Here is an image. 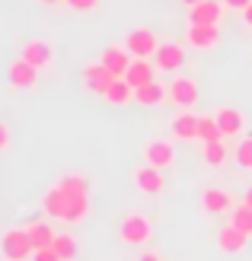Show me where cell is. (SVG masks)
<instances>
[{
  "mask_svg": "<svg viewBox=\"0 0 252 261\" xmlns=\"http://www.w3.org/2000/svg\"><path fill=\"white\" fill-rule=\"evenodd\" d=\"M58 185L64 188V194H67V214H64V223H80V220L89 217V181L86 175H64Z\"/></svg>",
  "mask_w": 252,
  "mask_h": 261,
  "instance_id": "1",
  "label": "cell"
},
{
  "mask_svg": "<svg viewBox=\"0 0 252 261\" xmlns=\"http://www.w3.org/2000/svg\"><path fill=\"white\" fill-rule=\"evenodd\" d=\"M118 239H122L125 245H131V249H141V245H147L153 239V223L147 214L141 211H131L122 217V226H118Z\"/></svg>",
  "mask_w": 252,
  "mask_h": 261,
  "instance_id": "2",
  "label": "cell"
},
{
  "mask_svg": "<svg viewBox=\"0 0 252 261\" xmlns=\"http://www.w3.org/2000/svg\"><path fill=\"white\" fill-rule=\"evenodd\" d=\"M0 255L10 258V261H29L35 255V245L29 239V232L26 229H7L4 236H0Z\"/></svg>",
  "mask_w": 252,
  "mask_h": 261,
  "instance_id": "3",
  "label": "cell"
},
{
  "mask_svg": "<svg viewBox=\"0 0 252 261\" xmlns=\"http://www.w3.org/2000/svg\"><path fill=\"white\" fill-rule=\"evenodd\" d=\"M122 45L131 51V58H153L156 48H160L163 42H156V35H153L150 29L138 25V29H128V32H125V42H122Z\"/></svg>",
  "mask_w": 252,
  "mask_h": 261,
  "instance_id": "4",
  "label": "cell"
},
{
  "mask_svg": "<svg viewBox=\"0 0 252 261\" xmlns=\"http://www.w3.org/2000/svg\"><path fill=\"white\" fill-rule=\"evenodd\" d=\"M198 99L201 96H198V80L195 76H176V80L169 83V102L179 112H192V106Z\"/></svg>",
  "mask_w": 252,
  "mask_h": 261,
  "instance_id": "5",
  "label": "cell"
},
{
  "mask_svg": "<svg viewBox=\"0 0 252 261\" xmlns=\"http://www.w3.org/2000/svg\"><path fill=\"white\" fill-rule=\"evenodd\" d=\"M134 185H138V191L141 194H150V198H160V194L166 191V178H163V169H156V166H150V163H144V166H138L134 172Z\"/></svg>",
  "mask_w": 252,
  "mask_h": 261,
  "instance_id": "6",
  "label": "cell"
},
{
  "mask_svg": "<svg viewBox=\"0 0 252 261\" xmlns=\"http://www.w3.org/2000/svg\"><path fill=\"white\" fill-rule=\"evenodd\" d=\"M131 51L125 48V45H105L102 48V55H99V64L105 70H109L112 76H125L128 73V67H131Z\"/></svg>",
  "mask_w": 252,
  "mask_h": 261,
  "instance_id": "7",
  "label": "cell"
},
{
  "mask_svg": "<svg viewBox=\"0 0 252 261\" xmlns=\"http://www.w3.org/2000/svg\"><path fill=\"white\" fill-rule=\"evenodd\" d=\"M19 58L29 61L32 67L45 70V67H51V64H55V48H51V42H45V38H29V42L22 45V55H19Z\"/></svg>",
  "mask_w": 252,
  "mask_h": 261,
  "instance_id": "8",
  "label": "cell"
},
{
  "mask_svg": "<svg viewBox=\"0 0 252 261\" xmlns=\"http://www.w3.org/2000/svg\"><path fill=\"white\" fill-rule=\"evenodd\" d=\"M185 45L195 51H214L220 45V25H189Z\"/></svg>",
  "mask_w": 252,
  "mask_h": 261,
  "instance_id": "9",
  "label": "cell"
},
{
  "mask_svg": "<svg viewBox=\"0 0 252 261\" xmlns=\"http://www.w3.org/2000/svg\"><path fill=\"white\" fill-rule=\"evenodd\" d=\"M144 163H150L156 169H166L176 163V147H172L169 140H150V143H144Z\"/></svg>",
  "mask_w": 252,
  "mask_h": 261,
  "instance_id": "10",
  "label": "cell"
},
{
  "mask_svg": "<svg viewBox=\"0 0 252 261\" xmlns=\"http://www.w3.org/2000/svg\"><path fill=\"white\" fill-rule=\"evenodd\" d=\"M223 4L220 0H201V4L189 7V25H220Z\"/></svg>",
  "mask_w": 252,
  "mask_h": 261,
  "instance_id": "11",
  "label": "cell"
},
{
  "mask_svg": "<svg viewBox=\"0 0 252 261\" xmlns=\"http://www.w3.org/2000/svg\"><path fill=\"white\" fill-rule=\"evenodd\" d=\"M7 80H10L13 89H32V86L38 83V67H32L29 61L16 58V61L7 67Z\"/></svg>",
  "mask_w": 252,
  "mask_h": 261,
  "instance_id": "12",
  "label": "cell"
},
{
  "mask_svg": "<svg viewBox=\"0 0 252 261\" xmlns=\"http://www.w3.org/2000/svg\"><path fill=\"white\" fill-rule=\"evenodd\" d=\"M156 70H163V73H172V70H182V64H185V48L179 42H163L160 48H156Z\"/></svg>",
  "mask_w": 252,
  "mask_h": 261,
  "instance_id": "13",
  "label": "cell"
},
{
  "mask_svg": "<svg viewBox=\"0 0 252 261\" xmlns=\"http://www.w3.org/2000/svg\"><path fill=\"white\" fill-rule=\"evenodd\" d=\"M201 211L204 214H230L233 211V194L227 188H217L211 185L201 191Z\"/></svg>",
  "mask_w": 252,
  "mask_h": 261,
  "instance_id": "14",
  "label": "cell"
},
{
  "mask_svg": "<svg viewBox=\"0 0 252 261\" xmlns=\"http://www.w3.org/2000/svg\"><path fill=\"white\" fill-rule=\"evenodd\" d=\"M246 245H249V236H246L243 229H236L233 223L220 226V232H217V249L223 255H240V252H246Z\"/></svg>",
  "mask_w": 252,
  "mask_h": 261,
  "instance_id": "15",
  "label": "cell"
},
{
  "mask_svg": "<svg viewBox=\"0 0 252 261\" xmlns=\"http://www.w3.org/2000/svg\"><path fill=\"white\" fill-rule=\"evenodd\" d=\"M214 118H217V124H220V134H223V137H236V134H243V130H246V115H243L240 109L223 106V109L214 112Z\"/></svg>",
  "mask_w": 252,
  "mask_h": 261,
  "instance_id": "16",
  "label": "cell"
},
{
  "mask_svg": "<svg viewBox=\"0 0 252 261\" xmlns=\"http://www.w3.org/2000/svg\"><path fill=\"white\" fill-rule=\"evenodd\" d=\"M125 80L134 89L153 83L156 80V64H150V58H134V61H131V67H128V73H125Z\"/></svg>",
  "mask_w": 252,
  "mask_h": 261,
  "instance_id": "17",
  "label": "cell"
},
{
  "mask_svg": "<svg viewBox=\"0 0 252 261\" xmlns=\"http://www.w3.org/2000/svg\"><path fill=\"white\" fill-rule=\"evenodd\" d=\"M115 76L102 67V64H89V67H83V86L89 89L93 96H105V89L112 86Z\"/></svg>",
  "mask_w": 252,
  "mask_h": 261,
  "instance_id": "18",
  "label": "cell"
},
{
  "mask_svg": "<svg viewBox=\"0 0 252 261\" xmlns=\"http://www.w3.org/2000/svg\"><path fill=\"white\" fill-rule=\"evenodd\" d=\"M134 102L144 106V109H153V106H160V102H169V86H163L160 80H153L147 86L134 89Z\"/></svg>",
  "mask_w": 252,
  "mask_h": 261,
  "instance_id": "19",
  "label": "cell"
},
{
  "mask_svg": "<svg viewBox=\"0 0 252 261\" xmlns=\"http://www.w3.org/2000/svg\"><path fill=\"white\" fill-rule=\"evenodd\" d=\"M172 137L189 143V140H198V115L192 112H176V118H172Z\"/></svg>",
  "mask_w": 252,
  "mask_h": 261,
  "instance_id": "20",
  "label": "cell"
},
{
  "mask_svg": "<svg viewBox=\"0 0 252 261\" xmlns=\"http://www.w3.org/2000/svg\"><path fill=\"white\" fill-rule=\"evenodd\" d=\"M42 207H45L48 217H55V220H61V223H64V214H67V194H64V188H61V185H51V188L45 191Z\"/></svg>",
  "mask_w": 252,
  "mask_h": 261,
  "instance_id": "21",
  "label": "cell"
},
{
  "mask_svg": "<svg viewBox=\"0 0 252 261\" xmlns=\"http://www.w3.org/2000/svg\"><path fill=\"white\" fill-rule=\"evenodd\" d=\"M22 229L29 232V239H32V245H35V252H38V249H48V245H55V236H58V232L51 229L45 220H32V223H26Z\"/></svg>",
  "mask_w": 252,
  "mask_h": 261,
  "instance_id": "22",
  "label": "cell"
},
{
  "mask_svg": "<svg viewBox=\"0 0 252 261\" xmlns=\"http://www.w3.org/2000/svg\"><path fill=\"white\" fill-rule=\"evenodd\" d=\"M109 106H128L131 99H134V86H131L125 76H115L112 80V86L105 89V96H102Z\"/></svg>",
  "mask_w": 252,
  "mask_h": 261,
  "instance_id": "23",
  "label": "cell"
},
{
  "mask_svg": "<svg viewBox=\"0 0 252 261\" xmlns=\"http://www.w3.org/2000/svg\"><path fill=\"white\" fill-rule=\"evenodd\" d=\"M201 160H204V166H211V169H220L223 163H227V147H223V137L204 143V147H201Z\"/></svg>",
  "mask_w": 252,
  "mask_h": 261,
  "instance_id": "24",
  "label": "cell"
},
{
  "mask_svg": "<svg viewBox=\"0 0 252 261\" xmlns=\"http://www.w3.org/2000/svg\"><path fill=\"white\" fill-rule=\"evenodd\" d=\"M55 252L64 261H74L77 255H80V242H77V236H71V232H58L55 236Z\"/></svg>",
  "mask_w": 252,
  "mask_h": 261,
  "instance_id": "25",
  "label": "cell"
},
{
  "mask_svg": "<svg viewBox=\"0 0 252 261\" xmlns=\"http://www.w3.org/2000/svg\"><path fill=\"white\" fill-rule=\"evenodd\" d=\"M220 137L223 134H220V124L214 115H198V140L208 143V140H220Z\"/></svg>",
  "mask_w": 252,
  "mask_h": 261,
  "instance_id": "26",
  "label": "cell"
},
{
  "mask_svg": "<svg viewBox=\"0 0 252 261\" xmlns=\"http://www.w3.org/2000/svg\"><path fill=\"white\" fill-rule=\"evenodd\" d=\"M230 223L236 229H243L246 236L252 239V211H249L246 204H240V207H233V211H230Z\"/></svg>",
  "mask_w": 252,
  "mask_h": 261,
  "instance_id": "27",
  "label": "cell"
},
{
  "mask_svg": "<svg viewBox=\"0 0 252 261\" xmlns=\"http://www.w3.org/2000/svg\"><path fill=\"white\" fill-rule=\"evenodd\" d=\"M236 166L246 169V172H252V134L236 143Z\"/></svg>",
  "mask_w": 252,
  "mask_h": 261,
  "instance_id": "28",
  "label": "cell"
},
{
  "mask_svg": "<svg viewBox=\"0 0 252 261\" xmlns=\"http://www.w3.org/2000/svg\"><path fill=\"white\" fill-rule=\"evenodd\" d=\"M99 4H102V0H67V7L77 10V13H93Z\"/></svg>",
  "mask_w": 252,
  "mask_h": 261,
  "instance_id": "29",
  "label": "cell"
},
{
  "mask_svg": "<svg viewBox=\"0 0 252 261\" xmlns=\"http://www.w3.org/2000/svg\"><path fill=\"white\" fill-rule=\"evenodd\" d=\"M32 261H64V258L55 252V245H48V249H38V252L32 255Z\"/></svg>",
  "mask_w": 252,
  "mask_h": 261,
  "instance_id": "30",
  "label": "cell"
},
{
  "mask_svg": "<svg viewBox=\"0 0 252 261\" xmlns=\"http://www.w3.org/2000/svg\"><path fill=\"white\" fill-rule=\"evenodd\" d=\"M10 150V127L0 121V153H7Z\"/></svg>",
  "mask_w": 252,
  "mask_h": 261,
  "instance_id": "31",
  "label": "cell"
},
{
  "mask_svg": "<svg viewBox=\"0 0 252 261\" xmlns=\"http://www.w3.org/2000/svg\"><path fill=\"white\" fill-rule=\"evenodd\" d=\"M249 4H252V0H223V7H227V10H240V13H243Z\"/></svg>",
  "mask_w": 252,
  "mask_h": 261,
  "instance_id": "32",
  "label": "cell"
},
{
  "mask_svg": "<svg viewBox=\"0 0 252 261\" xmlns=\"http://www.w3.org/2000/svg\"><path fill=\"white\" fill-rule=\"evenodd\" d=\"M138 261H163V258H160V255H156V252H147V255H141Z\"/></svg>",
  "mask_w": 252,
  "mask_h": 261,
  "instance_id": "33",
  "label": "cell"
},
{
  "mask_svg": "<svg viewBox=\"0 0 252 261\" xmlns=\"http://www.w3.org/2000/svg\"><path fill=\"white\" fill-rule=\"evenodd\" d=\"M243 19H246V25H249V29H252V4L243 10Z\"/></svg>",
  "mask_w": 252,
  "mask_h": 261,
  "instance_id": "34",
  "label": "cell"
},
{
  "mask_svg": "<svg viewBox=\"0 0 252 261\" xmlns=\"http://www.w3.org/2000/svg\"><path fill=\"white\" fill-rule=\"evenodd\" d=\"M243 204H246L249 211H252V185H249V188H246V194H243Z\"/></svg>",
  "mask_w": 252,
  "mask_h": 261,
  "instance_id": "35",
  "label": "cell"
},
{
  "mask_svg": "<svg viewBox=\"0 0 252 261\" xmlns=\"http://www.w3.org/2000/svg\"><path fill=\"white\" fill-rule=\"evenodd\" d=\"M38 4H45V7H58V4H67V0H38Z\"/></svg>",
  "mask_w": 252,
  "mask_h": 261,
  "instance_id": "36",
  "label": "cell"
},
{
  "mask_svg": "<svg viewBox=\"0 0 252 261\" xmlns=\"http://www.w3.org/2000/svg\"><path fill=\"white\" fill-rule=\"evenodd\" d=\"M185 4H189V7H195V4H201V0H185Z\"/></svg>",
  "mask_w": 252,
  "mask_h": 261,
  "instance_id": "37",
  "label": "cell"
},
{
  "mask_svg": "<svg viewBox=\"0 0 252 261\" xmlns=\"http://www.w3.org/2000/svg\"><path fill=\"white\" fill-rule=\"evenodd\" d=\"M4 261H10V258H4Z\"/></svg>",
  "mask_w": 252,
  "mask_h": 261,
  "instance_id": "38",
  "label": "cell"
}]
</instances>
